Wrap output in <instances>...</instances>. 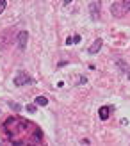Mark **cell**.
<instances>
[{
	"label": "cell",
	"mask_w": 130,
	"mask_h": 146,
	"mask_svg": "<svg viewBox=\"0 0 130 146\" xmlns=\"http://www.w3.org/2000/svg\"><path fill=\"white\" fill-rule=\"evenodd\" d=\"M27 39H29V32L27 31H20L16 34V45H18V50L23 52L25 46H27Z\"/></svg>",
	"instance_id": "cell-3"
},
{
	"label": "cell",
	"mask_w": 130,
	"mask_h": 146,
	"mask_svg": "<svg viewBox=\"0 0 130 146\" xmlns=\"http://www.w3.org/2000/svg\"><path fill=\"white\" fill-rule=\"evenodd\" d=\"M13 38H14V31H13V29H5L4 32H0V48H7L11 45Z\"/></svg>",
	"instance_id": "cell-1"
},
{
	"label": "cell",
	"mask_w": 130,
	"mask_h": 146,
	"mask_svg": "<svg viewBox=\"0 0 130 146\" xmlns=\"http://www.w3.org/2000/svg\"><path fill=\"white\" fill-rule=\"evenodd\" d=\"M127 73H128V78H130V70H128V71H127Z\"/></svg>",
	"instance_id": "cell-15"
},
{
	"label": "cell",
	"mask_w": 130,
	"mask_h": 146,
	"mask_svg": "<svg viewBox=\"0 0 130 146\" xmlns=\"http://www.w3.org/2000/svg\"><path fill=\"white\" fill-rule=\"evenodd\" d=\"M62 2H64V5H68V4L71 2V0H62Z\"/></svg>",
	"instance_id": "cell-14"
},
{
	"label": "cell",
	"mask_w": 130,
	"mask_h": 146,
	"mask_svg": "<svg viewBox=\"0 0 130 146\" xmlns=\"http://www.w3.org/2000/svg\"><path fill=\"white\" fill-rule=\"evenodd\" d=\"M46 104H48L46 96H38V98H36V105H46Z\"/></svg>",
	"instance_id": "cell-8"
},
{
	"label": "cell",
	"mask_w": 130,
	"mask_h": 146,
	"mask_svg": "<svg viewBox=\"0 0 130 146\" xmlns=\"http://www.w3.org/2000/svg\"><path fill=\"white\" fill-rule=\"evenodd\" d=\"M121 7H123L125 13H128L130 11V0H121Z\"/></svg>",
	"instance_id": "cell-10"
},
{
	"label": "cell",
	"mask_w": 130,
	"mask_h": 146,
	"mask_svg": "<svg viewBox=\"0 0 130 146\" xmlns=\"http://www.w3.org/2000/svg\"><path fill=\"white\" fill-rule=\"evenodd\" d=\"M111 14L114 18H121V16H125V11H123V7H121V2H114L111 5Z\"/></svg>",
	"instance_id": "cell-5"
},
{
	"label": "cell",
	"mask_w": 130,
	"mask_h": 146,
	"mask_svg": "<svg viewBox=\"0 0 130 146\" xmlns=\"http://www.w3.org/2000/svg\"><path fill=\"white\" fill-rule=\"evenodd\" d=\"M109 114H111V107H107V105H103V107H100V119H109Z\"/></svg>",
	"instance_id": "cell-7"
},
{
	"label": "cell",
	"mask_w": 130,
	"mask_h": 146,
	"mask_svg": "<svg viewBox=\"0 0 130 146\" xmlns=\"http://www.w3.org/2000/svg\"><path fill=\"white\" fill-rule=\"evenodd\" d=\"M25 109H27L29 112H36V111H38V109H36V105H34V104H29V105H27Z\"/></svg>",
	"instance_id": "cell-11"
},
{
	"label": "cell",
	"mask_w": 130,
	"mask_h": 146,
	"mask_svg": "<svg viewBox=\"0 0 130 146\" xmlns=\"http://www.w3.org/2000/svg\"><path fill=\"white\" fill-rule=\"evenodd\" d=\"M71 43H80V36L75 34L73 38H68V39H66V45H71Z\"/></svg>",
	"instance_id": "cell-9"
},
{
	"label": "cell",
	"mask_w": 130,
	"mask_h": 146,
	"mask_svg": "<svg viewBox=\"0 0 130 146\" xmlns=\"http://www.w3.org/2000/svg\"><path fill=\"white\" fill-rule=\"evenodd\" d=\"M5 5H7V2H5V0H0V14L4 13V9H5Z\"/></svg>",
	"instance_id": "cell-12"
},
{
	"label": "cell",
	"mask_w": 130,
	"mask_h": 146,
	"mask_svg": "<svg viewBox=\"0 0 130 146\" xmlns=\"http://www.w3.org/2000/svg\"><path fill=\"white\" fill-rule=\"evenodd\" d=\"M31 82H32V78L29 77L27 73H23V71H18L16 77H14V86H27Z\"/></svg>",
	"instance_id": "cell-4"
},
{
	"label": "cell",
	"mask_w": 130,
	"mask_h": 146,
	"mask_svg": "<svg viewBox=\"0 0 130 146\" xmlns=\"http://www.w3.org/2000/svg\"><path fill=\"white\" fill-rule=\"evenodd\" d=\"M100 7H102V0H91L89 4V14L91 20H100Z\"/></svg>",
	"instance_id": "cell-2"
},
{
	"label": "cell",
	"mask_w": 130,
	"mask_h": 146,
	"mask_svg": "<svg viewBox=\"0 0 130 146\" xmlns=\"http://www.w3.org/2000/svg\"><path fill=\"white\" fill-rule=\"evenodd\" d=\"M9 107L14 109V111H20V105H18V104H14V102H9Z\"/></svg>",
	"instance_id": "cell-13"
},
{
	"label": "cell",
	"mask_w": 130,
	"mask_h": 146,
	"mask_svg": "<svg viewBox=\"0 0 130 146\" xmlns=\"http://www.w3.org/2000/svg\"><path fill=\"white\" fill-rule=\"evenodd\" d=\"M102 45H103L102 38H96V39H95V43H93V45L89 46L88 52H89V54H98V52H100V48H102Z\"/></svg>",
	"instance_id": "cell-6"
}]
</instances>
